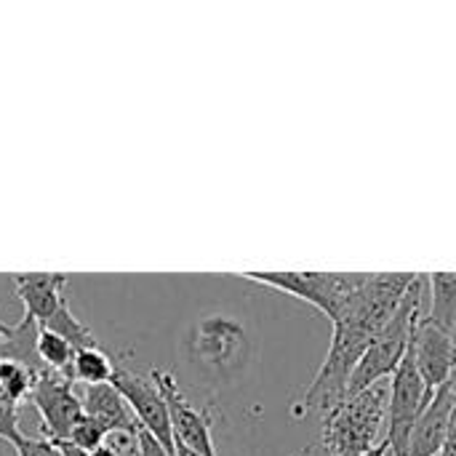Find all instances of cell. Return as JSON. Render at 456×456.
Here are the masks:
<instances>
[{
  "instance_id": "1",
  "label": "cell",
  "mask_w": 456,
  "mask_h": 456,
  "mask_svg": "<svg viewBox=\"0 0 456 456\" xmlns=\"http://www.w3.org/2000/svg\"><path fill=\"white\" fill-rule=\"evenodd\" d=\"M425 302H428V275L417 273L414 283L409 286L401 307L395 310V315L390 318V323L377 334V339L371 342V347L366 350V355L361 358L353 379H350V390H347V398L350 395H358L385 379H390L401 361L406 358L409 353V345H411V337H414V329L419 323V318L425 315Z\"/></svg>"
},
{
  "instance_id": "2",
  "label": "cell",
  "mask_w": 456,
  "mask_h": 456,
  "mask_svg": "<svg viewBox=\"0 0 456 456\" xmlns=\"http://www.w3.org/2000/svg\"><path fill=\"white\" fill-rule=\"evenodd\" d=\"M390 385L379 382L350 395L339 409L323 417V446L331 456H366L387 436Z\"/></svg>"
},
{
  "instance_id": "3",
  "label": "cell",
  "mask_w": 456,
  "mask_h": 456,
  "mask_svg": "<svg viewBox=\"0 0 456 456\" xmlns=\"http://www.w3.org/2000/svg\"><path fill=\"white\" fill-rule=\"evenodd\" d=\"M190 358L206 374L230 379L243 371L251 350L246 326L230 315H206L190 329Z\"/></svg>"
},
{
  "instance_id": "4",
  "label": "cell",
  "mask_w": 456,
  "mask_h": 456,
  "mask_svg": "<svg viewBox=\"0 0 456 456\" xmlns=\"http://www.w3.org/2000/svg\"><path fill=\"white\" fill-rule=\"evenodd\" d=\"M243 278L291 294L334 321L345 302L363 286L366 273H243Z\"/></svg>"
},
{
  "instance_id": "5",
  "label": "cell",
  "mask_w": 456,
  "mask_h": 456,
  "mask_svg": "<svg viewBox=\"0 0 456 456\" xmlns=\"http://www.w3.org/2000/svg\"><path fill=\"white\" fill-rule=\"evenodd\" d=\"M433 393L428 390L425 379L417 371L411 350L401 361L398 371L390 377V403H387V446L393 456H403L409 436L422 417V411L430 406Z\"/></svg>"
},
{
  "instance_id": "6",
  "label": "cell",
  "mask_w": 456,
  "mask_h": 456,
  "mask_svg": "<svg viewBox=\"0 0 456 456\" xmlns=\"http://www.w3.org/2000/svg\"><path fill=\"white\" fill-rule=\"evenodd\" d=\"M29 401L35 403V409H37V414L43 419L45 438L53 441V444L69 441L72 430L86 417L83 401L75 393L72 379L67 374H59V371L40 374Z\"/></svg>"
},
{
  "instance_id": "7",
  "label": "cell",
  "mask_w": 456,
  "mask_h": 456,
  "mask_svg": "<svg viewBox=\"0 0 456 456\" xmlns=\"http://www.w3.org/2000/svg\"><path fill=\"white\" fill-rule=\"evenodd\" d=\"M110 385L128 403V409L136 417V422L142 425V430H147L168 452H176L168 406H166L160 390L155 387V382L152 379H144V377H139V374H134L128 369L115 366V374H112V382Z\"/></svg>"
},
{
  "instance_id": "8",
  "label": "cell",
  "mask_w": 456,
  "mask_h": 456,
  "mask_svg": "<svg viewBox=\"0 0 456 456\" xmlns=\"http://www.w3.org/2000/svg\"><path fill=\"white\" fill-rule=\"evenodd\" d=\"M150 379L155 382V387L160 390V395H163V401L168 406L174 444L187 446L190 452H195L198 456H216L214 438H211V419H208V414L200 411V409H195L190 403V398L176 385L174 374L160 371V369H152Z\"/></svg>"
},
{
  "instance_id": "9",
  "label": "cell",
  "mask_w": 456,
  "mask_h": 456,
  "mask_svg": "<svg viewBox=\"0 0 456 456\" xmlns=\"http://www.w3.org/2000/svg\"><path fill=\"white\" fill-rule=\"evenodd\" d=\"M409 350L414 355L419 377L425 379V385L433 395L444 385L456 379V339L444 329H438L428 318V313L419 318Z\"/></svg>"
},
{
  "instance_id": "10",
  "label": "cell",
  "mask_w": 456,
  "mask_h": 456,
  "mask_svg": "<svg viewBox=\"0 0 456 456\" xmlns=\"http://www.w3.org/2000/svg\"><path fill=\"white\" fill-rule=\"evenodd\" d=\"M454 398L456 379H452L433 395L430 406L417 419L403 456H441L444 444H446V428H449V414H452Z\"/></svg>"
},
{
  "instance_id": "11",
  "label": "cell",
  "mask_w": 456,
  "mask_h": 456,
  "mask_svg": "<svg viewBox=\"0 0 456 456\" xmlns=\"http://www.w3.org/2000/svg\"><path fill=\"white\" fill-rule=\"evenodd\" d=\"M67 281L69 275H61V273L16 275V297L24 305V318H32L37 326L48 323L64 305L61 289L67 286Z\"/></svg>"
},
{
  "instance_id": "12",
  "label": "cell",
  "mask_w": 456,
  "mask_h": 456,
  "mask_svg": "<svg viewBox=\"0 0 456 456\" xmlns=\"http://www.w3.org/2000/svg\"><path fill=\"white\" fill-rule=\"evenodd\" d=\"M80 401H83L86 417H91L94 422H99L107 436L118 433V436H126V438H134L136 441V433L142 430V425L136 422V417L131 414L128 403L120 398V393L112 385L86 387Z\"/></svg>"
},
{
  "instance_id": "13",
  "label": "cell",
  "mask_w": 456,
  "mask_h": 456,
  "mask_svg": "<svg viewBox=\"0 0 456 456\" xmlns=\"http://www.w3.org/2000/svg\"><path fill=\"white\" fill-rule=\"evenodd\" d=\"M37 331L40 326L32 318H24L11 329V334L5 339H0V358L5 361H16L27 369H32L37 377L45 374L48 369L43 366L40 355H37Z\"/></svg>"
},
{
  "instance_id": "14",
  "label": "cell",
  "mask_w": 456,
  "mask_h": 456,
  "mask_svg": "<svg viewBox=\"0 0 456 456\" xmlns=\"http://www.w3.org/2000/svg\"><path fill=\"white\" fill-rule=\"evenodd\" d=\"M428 318L456 339V273H430L428 275Z\"/></svg>"
},
{
  "instance_id": "15",
  "label": "cell",
  "mask_w": 456,
  "mask_h": 456,
  "mask_svg": "<svg viewBox=\"0 0 456 456\" xmlns=\"http://www.w3.org/2000/svg\"><path fill=\"white\" fill-rule=\"evenodd\" d=\"M37 374L16 361L0 358V406H13L19 409L21 401L32 398Z\"/></svg>"
},
{
  "instance_id": "16",
  "label": "cell",
  "mask_w": 456,
  "mask_h": 456,
  "mask_svg": "<svg viewBox=\"0 0 456 456\" xmlns=\"http://www.w3.org/2000/svg\"><path fill=\"white\" fill-rule=\"evenodd\" d=\"M112 374H115V363L99 347L77 350L75 358H72V369H69V379L72 382H83L86 387L110 385Z\"/></svg>"
},
{
  "instance_id": "17",
  "label": "cell",
  "mask_w": 456,
  "mask_h": 456,
  "mask_svg": "<svg viewBox=\"0 0 456 456\" xmlns=\"http://www.w3.org/2000/svg\"><path fill=\"white\" fill-rule=\"evenodd\" d=\"M40 329H48V331L59 334V337H61V339H64L75 353H77V350L96 347V339H94V334L88 331V326H86L83 321H77L67 305H61V307H59V313H56L48 323H43Z\"/></svg>"
},
{
  "instance_id": "18",
  "label": "cell",
  "mask_w": 456,
  "mask_h": 456,
  "mask_svg": "<svg viewBox=\"0 0 456 456\" xmlns=\"http://www.w3.org/2000/svg\"><path fill=\"white\" fill-rule=\"evenodd\" d=\"M37 355H40V361H43V366L48 371H59V374L69 377L75 350L59 334H53L48 329H40L37 331Z\"/></svg>"
},
{
  "instance_id": "19",
  "label": "cell",
  "mask_w": 456,
  "mask_h": 456,
  "mask_svg": "<svg viewBox=\"0 0 456 456\" xmlns=\"http://www.w3.org/2000/svg\"><path fill=\"white\" fill-rule=\"evenodd\" d=\"M67 444L77 446V449L86 452V454H94L96 449H102V446L107 444V433L102 430L99 422H94L91 417H83V419L77 422V428L72 430V436H69Z\"/></svg>"
},
{
  "instance_id": "20",
  "label": "cell",
  "mask_w": 456,
  "mask_h": 456,
  "mask_svg": "<svg viewBox=\"0 0 456 456\" xmlns=\"http://www.w3.org/2000/svg\"><path fill=\"white\" fill-rule=\"evenodd\" d=\"M13 449H16L19 456H64L53 441H48V438H29V436H24Z\"/></svg>"
},
{
  "instance_id": "21",
  "label": "cell",
  "mask_w": 456,
  "mask_h": 456,
  "mask_svg": "<svg viewBox=\"0 0 456 456\" xmlns=\"http://www.w3.org/2000/svg\"><path fill=\"white\" fill-rule=\"evenodd\" d=\"M21 438H24V433L19 430V409L0 406V441H8L16 446Z\"/></svg>"
},
{
  "instance_id": "22",
  "label": "cell",
  "mask_w": 456,
  "mask_h": 456,
  "mask_svg": "<svg viewBox=\"0 0 456 456\" xmlns=\"http://www.w3.org/2000/svg\"><path fill=\"white\" fill-rule=\"evenodd\" d=\"M136 452H139V456H176V452H168L147 430H139L136 433Z\"/></svg>"
},
{
  "instance_id": "23",
  "label": "cell",
  "mask_w": 456,
  "mask_h": 456,
  "mask_svg": "<svg viewBox=\"0 0 456 456\" xmlns=\"http://www.w3.org/2000/svg\"><path fill=\"white\" fill-rule=\"evenodd\" d=\"M441 456H456V398H454V406H452V414H449L446 444H444V452H441Z\"/></svg>"
},
{
  "instance_id": "24",
  "label": "cell",
  "mask_w": 456,
  "mask_h": 456,
  "mask_svg": "<svg viewBox=\"0 0 456 456\" xmlns=\"http://www.w3.org/2000/svg\"><path fill=\"white\" fill-rule=\"evenodd\" d=\"M56 446H59V452H61L64 456H91V454H86V452H80L77 446L67 444V441H64V444H56Z\"/></svg>"
},
{
  "instance_id": "25",
  "label": "cell",
  "mask_w": 456,
  "mask_h": 456,
  "mask_svg": "<svg viewBox=\"0 0 456 456\" xmlns=\"http://www.w3.org/2000/svg\"><path fill=\"white\" fill-rule=\"evenodd\" d=\"M387 454H390V446H387V441H385V444H379L377 449H371L366 456H387Z\"/></svg>"
},
{
  "instance_id": "26",
  "label": "cell",
  "mask_w": 456,
  "mask_h": 456,
  "mask_svg": "<svg viewBox=\"0 0 456 456\" xmlns=\"http://www.w3.org/2000/svg\"><path fill=\"white\" fill-rule=\"evenodd\" d=\"M11 329H13V326H8V323H5V321L0 318V339H5V337L11 334Z\"/></svg>"
}]
</instances>
